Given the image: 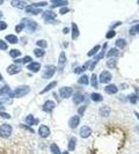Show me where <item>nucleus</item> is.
<instances>
[{
    "label": "nucleus",
    "instance_id": "nucleus-1",
    "mask_svg": "<svg viewBox=\"0 0 139 154\" xmlns=\"http://www.w3.org/2000/svg\"><path fill=\"white\" fill-rule=\"evenodd\" d=\"M30 93V87L28 85H21L16 87L14 91H12L11 97L12 99H21L23 96H27Z\"/></svg>",
    "mask_w": 139,
    "mask_h": 154
},
{
    "label": "nucleus",
    "instance_id": "nucleus-2",
    "mask_svg": "<svg viewBox=\"0 0 139 154\" xmlns=\"http://www.w3.org/2000/svg\"><path fill=\"white\" fill-rule=\"evenodd\" d=\"M13 133V128L12 125L7 123H4L0 125V137L2 139H8Z\"/></svg>",
    "mask_w": 139,
    "mask_h": 154
},
{
    "label": "nucleus",
    "instance_id": "nucleus-3",
    "mask_svg": "<svg viewBox=\"0 0 139 154\" xmlns=\"http://www.w3.org/2000/svg\"><path fill=\"white\" fill-rule=\"evenodd\" d=\"M56 72H57V67L54 65H45L42 72V79H45V80L51 79L56 74Z\"/></svg>",
    "mask_w": 139,
    "mask_h": 154
},
{
    "label": "nucleus",
    "instance_id": "nucleus-4",
    "mask_svg": "<svg viewBox=\"0 0 139 154\" xmlns=\"http://www.w3.org/2000/svg\"><path fill=\"white\" fill-rule=\"evenodd\" d=\"M21 22L24 24V27L27 28V30L29 31V32H35V31L37 30V28H39L37 22H36V21H32L31 19L23 17L22 20H21Z\"/></svg>",
    "mask_w": 139,
    "mask_h": 154
},
{
    "label": "nucleus",
    "instance_id": "nucleus-5",
    "mask_svg": "<svg viewBox=\"0 0 139 154\" xmlns=\"http://www.w3.org/2000/svg\"><path fill=\"white\" fill-rule=\"evenodd\" d=\"M58 94H59V96H60L62 99H65V100H66V99H70V97H72V96H73L74 91H73V88H72V87L64 86V87H60V88H59Z\"/></svg>",
    "mask_w": 139,
    "mask_h": 154
},
{
    "label": "nucleus",
    "instance_id": "nucleus-6",
    "mask_svg": "<svg viewBox=\"0 0 139 154\" xmlns=\"http://www.w3.org/2000/svg\"><path fill=\"white\" fill-rule=\"evenodd\" d=\"M66 62H67V58H66V54L64 51H62L59 54V58H58V67H57V71L59 73H63V71L66 66Z\"/></svg>",
    "mask_w": 139,
    "mask_h": 154
},
{
    "label": "nucleus",
    "instance_id": "nucleus-7",
    "mask_svg": "<svg viewBox=\"0 0 139 154\" xmlns=\"http://www.w3.org/2000/svg\"><path fill=\"white\" fill-rule=\"evenodd\" d=\"M56 16H57V14L54 13L52 9H46V11H44L42 13V17H43V20L46 23H51L56 19Z\"/></svg>",
    "mask_w": 139,
    "mask_h": 154
},
{
    "label": "nucleus",
    "instance_id": "nucleus-8",
    "mask_svg": "<svg viewBox=\"0 0 139 154\" xmlns=\"http://www.w3.org/2000/svg\"><path fill=\"white\" fill-rule=\"evenodd\" d=\"M72 99H73V103H74V104H77V106H80L81 103L86 102V100H87V96H86L84 93L77 92V93H74V94H73Z\"/></svg>",
    "mask_w": 139,
    "mask_h": 154
},
{
    "label": "nucleus",
    "instance_id": "nucleus-9",
    "mask_svg": "<svg viewBox=\"0 0 139 154\" xmlns=\"http://www.w3.org/2000/svg\"><path fill=\"white\" fill-rule=\"evenodd\" d=\"M111 79H113L111 73H110L109 71H107V69H104V71L101 72L100 77H99V81H100L101 84L107 85V84H109V82L111 81Z\"/></svg>",
    "mask_w": 139,
    "mask_h": 154
},
{
    "label": "nucleus",
    "instance_id": "nucleus-10",
    "mask_svg": "<svg viewBox=\"0 0 139 154\" xmlns=\"http://www.w3.org/2000/svg\"><path fill=\"white\" fill-rule=\"evenodd\" d=\"M37 133H39V136L41 138L45 139L51 134V130H50V128H49L48 125L42 124V125H39V130H37Z\"/></svg>",
    "mask_w": 139,
    "mask_h": 154
},
{
    "label": "nucleus",
    "instance_id": "nucleus-11",
    "mask_svg": "<svg viewBox=\"0 0 139 154\" xmlns=\"http://www.w3.org/2000/svg\"><path fill=\"white\" fill-rule=\"evenodd\" d=\"M54 108H56V102L52 100H46L42 106V110L46 114H50Z\"/></svg>",
    "mask_w": 139,
    "mask_h": 154
},
{
    "label": "nucleus",
    "instance_id": "nucleus-12",
    "mask_svg": "<svg viewBox=\"0 0 139 154\" xmlns=\"http://www.w3.org/2000/svg\"><path fill=\"white\" fill-rule=\"evenodd\" d=\"M92 128H89L88 125H84V126H81L79 134L82 139H87L92 136Z\"/></svg>",
    "mask_w": 139,
    "mask_h": 154
},
{
    "label": "nucleus",
    "instance_id": "nucleus-13",
    "mask_svg": "<svg viewBox=\"0 0 139 154\" xmlns=\"http://www.w3.org/2000/svg\"><path fill=\"white\" fill-rule=\"evenodd\" d=\"M103 91H104V93H107L108 95H115V94L118 93V87L114 85V84H108V85L104 86Z\"/></svg>",
    "mask_w": 139,
    "mask_h": 154
},
{
    "label": "nucleus",
    "instance_id": "nucleus-14",
    "mask_svg": "<svg viewBox=\"0 0 139 154\" xmlns=\"http://www.w3.org/2000/svg\"><path fill=\"white\" fill-rule=\"evenodd\" d=\"M80 116H78V115H74V116H72L71 118H70V121H69V126L72 129V130H74V129H77L78 126H79V124H80Z\"/></svg>",
    "mask_w": 139,
    "mask_h": 154
},
{
    "label": "nucleus",
    "instance_id": "nucleus-15",
    "mask_svg": "<svg viewBox=\"0 0 139 154\" xmlns=\"http://www.w3.org/2000/svg\"><path fill=\"white\" fill-rule=\"evenodd\" d=\"M67 5H69V1H66V0H51V8L50 9H54L57 7H67Z\"/></svg>",
    "mask_w": 139,
    "mask_h": 154
},
{
    "label": "nucleus",
    "instance_id": "nucleus-16",
    "mask_svg": "<svg viewBox=\"0 0 139 154\" xmlns=\"http://www.w3.org/2000/svg\"><path fill=\"white\" fill-rule=\"evenodd\" d=\"M21 66L20 65H16V64H12L7 67V73L9 75H15V74H19L21 72Z\"/></svg>",
    "mask_w": 139,
    "mask_h": 154
},
{
    "label": "nucleus",
    "instance_id": "nucleus-17",
    "mask_svg": "<svg viewBox=\"0 0 139 154\" xmlns=\"http://www.w3.org/2000/svg\"><path fill=\"white\" fill-rule=\"evenodd\" d=\"M71 35H72V39L73 41H77L80 36V31H79V27L76 22H72L71 24Z\"/></svg>",
    "mask_w": 139,
    "mask_h": 154
},
{
    "label": "nucleus",
    "instance_id": "nucleus-18",
    "mask_svg": "<svg viewBox=\"0 0 139 154\" xmlns=\"http://www.w3.org/2000/svg\"><path fill=\"white\" fill-rule=\"evenodd\" d=\"M24 123L32 128L34 125H37V124H39V119L35 118V117L31 115V114H29V115L26 116V118H24Z\"/></svg>",
    "mask_w": 139,
    "mask_h": 154
},
{
    "label": "nucleus",
    "instance_id": "nucleus-19",
    "mask_svg": "<svg viewBox=\"0 0 139 154\" xmlns=\"http://www.w3.org/2000/svg\"><path fill=\"white\" fill-rule=\"evenodd\" d=\"M11 5L13 7L17 8V9H26V7L28 6V4L26 1H23V0H12Z\"/></svg>",
    "mask_w": 139,
    "mask_h": 154
},
{
    "label": "nucleus",
    "instance_id": "nucleus-20",
    "mask_svg": "<svg viewBox=\"0 0 139 154\" xmlns=\"http://www.w3.org/2000/svg\"><path fill=\"white\" fill-rule=\"evenodd\" d=\"M28 14H32V15H39V14H41V13H43L42 12V9L41 8H37L35 7V6H32V5H28L27 7H26V9H24Z\"/></svg>",
    "mask_w": 139,
    "mask_h": 154
},
{
    "label": "nucleus",
    "instance_id": "nucleus-21",
    "mask_svg": "<svg viewBox=\"0 0 139 154\" xmlns=\"http://www.w3.org/2000/svg\"><path fill=\"white\" fill-rule=\"evenodd\" d=\"M41 67H42V65H41V63H39V62H31L30 64L27 65V69H29L30 72H32V73L39 72Z\"/></svg>",
    "mask_w": 139,
    "mask_h": 154
},
{
    "label": "nucleus",
    "instance_id": "nucleus-22",
    "mask_svg": "<svg viewBox=\"0 0 139 154\" xmlns=\"http://www.w3.org/2000/svg\"><path fill=\"white\" fill-rule=\"evenodd\" d=\"M31 62H32V58L30 56H24L22 58L14 59V64H16V65H26V64H30Z\"/></svg>",
    "mask_w": 139,
    "mask_h": 154
},
{
    "label": "nucleus",
    "instance_id": "nucleus-23",
    "mask_svg": "<svg viewBox=\"0 0 139 154\" xmlns=\"http://www.w3.org/2000/svg\"><path fill=\"white\" fill-rule=\"evenodd\" d=\"M99 114H100L101 117L107 118V117H109L110 114H111V109H110V107H108V106H102V107L99 109Z\"/></svg>",
    "mask_w": 139,
    "mask_h": 154
},
{
    "label": "nucleus",
    "instance_id": "nucleus-24",
    "mask_svg": "<svg viewBox=\"0 0 139 154\" xmlns=\"http://www.w3.org/2000/svg\"><path fill=\"white\" fill-rule=\"evenodd\" d=\"M77 143H78V140L74 136L70 137L69 144H67V149H69V152H73V151L76 149V147H77Z\"/></svg>",
    "mask_w": 139,
    "mask_h": 154
},
{
    "label": "nucleus",
    "instance_id": "nucleus-25",
    "mask_svg": "<svg viewBox=\"0 0 139 154\" xmlns=\"http://www.w3.org/2000/svg\"><path fill=\"white\" fill-rule=\"evenodd\" d=\"M11 94H12V89L8 85H4L0 88V96L7 97V96H11Z\"/></svg>",
    "mask_w": 139,
    "mask_h": 154
},
{
    "label": "nucleus",
    "instance_id": "nucleus-26",
    "mask_svg": "<svg viewBox=\"0 0 139 154\" xmlns=\"http://www.w3.org/2000/svg\"><path fill=\"white\" fill-rule=\"evenodd\" d=\"M57 84H58L57 81H51L50 84H48V85H46L45 87H44V88H43V89H42V91L39 92V95H43V94H45V93L51 92V91L54 89V87L57 86Z\"/></svg>",
    "mask_w": 139,
    "mask_h": 154
},
{
    "label": "nucleus",
    "instance_id": "nucleus-27",
    "mask_svg": "<svg viewBox=\"0 0 139 154\" xmlns=\"http://www.w3.org/2000/svg\"><path fill=\"white\" fill-rule=\"evenodd\" d=\"M5 41L9 44H17L19 43V37L14 34H8L5 36Z\"/></svg>",
    "mask_w": 139,
    "mask_h": 154
},
{
    "label": "nucleus",
    "instance_id": "nucleus-28",
    "mask_svg": "<svg viewBox=\"0 0 139 154\" xmlns=\"http://www.w3.org/2000/svg\"><path fill=\"white\" fill-rule=\"evenodd\" d=\"M118 54H119V50L117 48H111V49H109V51L106 54V57L108 59H111V58H116Z\"/></svg>",
    "mask_w": 139,
    "mask_h": 154
},
{
    "label": "nucleus",
    "instance_id": "nucleus-29",
    "mask_svg": "<svg viewBox=\"0 0 139 154\" xmlns=\"http://www.w3.org/2000/svg\"><path fill=\"white\" fill-rule=\"evenodd\" d=\"M89 81H91V78L88 77L87 74H81V75L79 77L78 84H80V85H82V86H87V85H89Z\"/></svg>",
    "mask_w": 139,
    "mask_h": 154
},
{
    "label": "nucleus",
    "instance_id": "nucleus-30",
    "mask_svg": "<svg viewBox=\"0 0 139 154\" xmlns=\"http://www.w3.org/2000/svg\"><path fill=\"white\" fill-rule=\"evenodd\" d=\"M115 45L118 50H123V49H125V46L128 45V43L124 38H117L115 42Z\"/></svg>",
    "mask_w": 139,
    "mask_h": 154
},
{
    "label": "nucleus",
    "instance_id": "nucleus-31",
    "mask_svg": "<svg viewBox=\"0 0 139 154\" xmlns=\"http://www.w3.org/2000/svg\"><path fill=\"white\" fill-rule=\"evenodd\" d=\"M101 48H102V46H101L100 44H96V45L94 46V48H92V49L88 51L87 56H88V57H94V56H96V54H97L101 51Z\"/></svg>",
    "mask_w": 139,
    "mask_h": 154
},
{
    "label": "nucleus",
    "instance_id": "nucleus-32",
    "mask_svg": "<svg viewBox=\"0 0 139 154\" xmlns=\"http://www.w3.org/2000/svg\"><path fill=\"white\" fill-rule=\"evenodd\" d=\"M89 84L92 86L93 88H95V89H97V87H99V79H97V75L95 74V73H93L92 77H91V81H89Z\"/></svg>",
    "mask_w": 139,
    "mask_h": 154
},
{
    "label": "nucleus",
    "instance_id": "nucleus-33",
    "mask_svg": "<svg viewBox=\"0 0 139 154\" xmlns=\"http://www.w3.org/2000/svg\"><path fill=\"white\" fill-rule=\"evenodd\" d=\"M91 100L93 102H102L103 101V96L101 95L100 93H92L91 94Z\"/></svg>",
    "mask_w": 139,
    "mask_h": 154
},
{
    "label": "nucleus",
    "instance_id": "nucleus-34",
    "mask_svg": "<svg viewBox=\"0 0 139 154\" xmlns=\"http://www.w3.org/2000/svg\"><path fill=\"white\" fill-rule=\"evenodd\" d=\"M34 56H35L36 58H43V57L45 56V50L36 48V49H34Z\"/></svg>",
    "mask_w": 139,
    "mask_h": 154
},
{
    "label": "nucleus",
    "instance_id": "nucleus-35",
    "mask_svg": "<svg viewBox=\"0 0 139 154\" xmlns=\"http://www.w3.org/2000/svg\"><path fill=\"white\" fill-rule=\"evenodd\" d=\"M20 56H22V54H21V51L17 50V49H12V50L9 51V57L13 58V59H17Z\"/></svg>",
    "mask_w": 139,
    "mask_h": 154
},
{
    "label": "nucleus",
    "instance_id": "nucleus-36",
    "mask_svg": "<svg viewBox=\"0 0 139 154\" xmlns=\"http://www.w3.org/2000/svg\"><path fill=\"white\" fill-rule=\"evenodd\" d=\"M50 152L52 154H62L63 152L60 151V148H59V146L57 145V144H54V143H52L51 145H50Z\"/></svg>",
    "mask_w": 139,
    "mask_h": 154
},
{
    "label": "nucleus",
    "instance_id": "nucleus-37",
    "mask_svg": "<svg viewBox=\"0 0 139 154\" xmlns=\"http://www.w3.org/2000/svg\"><path fill=\"white\" fill-rule=\"evenodd\" d=\"M138 100H139L138 93H136V94H131V95H129V96H128V101H129L130 103H132V104H136V103L138 102Z\"/></svg>",
    "mask_w": 139,
    "mask_h": 154
},
{
    "label": "nucleus",
    "instance_id": "nucleus-38",
    "mask_svg": "<svg viewBox=\"0 0 139 154\" xmlns=\"http://www.w3.org/2000/svg\"><path fill=\"white\" fill-rule=\"evenodd\" d=\"M116 64H117V59L116 58H111V59H108L107 60V67L108 69H116Z\"/></svg>",
    "mask_w": 139,
    "mask_h": 154
},
{
    "label": "nucleus",
    "instance_id": "nucleus-39",
    "mask_svg": "<svg viewBox=\"0 0 139 154\" xmlns=\"http://www.w3.org/2000/svg\"><path fill=\"white\" fill-rule=\"evenodd\" d=\"M129 34H130L131 36H134V35L139 34V23L134 24V26H132L131 28H130V30H129Z\"/></svg>",
    "mask_w": 139,
    "mask_h": 154
},
{
    "label": "nucleus",
    "instance_id": "nucleus-40",
    "mask_svg": "<svg viewBox=\"0 0 139 154\" xmlns=\"http://www.w3.org/2000/svg\"><path fill=\"white\" fill-rule=\"evenodd\" d=\"M36 46H39V49H46L48 48V42H46L45 39H39L37 42H36Z\"/></svg>",
    "mask_w": 139,
    "mask_h": 154
},
{
    "label": "nucleus",
    "instance_id": "nucleus-41",
    "mask_svg": "<svg viewBox=\"0 0 139 154\" xmlns=\"http://www.w3.org/2000/svg\"><path fill=\"white\" fill-rule=\"evenodd\" d=\"M106 57V51H103V50H101L99 54H96V56H94V62H100L102 58H104Z\"/></svg>",
    "mask_w": 139,
    "mask_h": 154
},
{
    "label": "nucleus",
    "instance_id": "nucleus-42",
    "mask_svg": "<svg viewBox=\"0 0 139 154\" xmlns=\"http://www.w3.org/2000/svg\"><path fill=\"white\" fill-rule=\"evenodd\" d=\"M20 128L21 129H23V130H27L28 132H30V133H35V130L31 128V126H29V125H27V124H20Z\"/></svg>",
    "mask_w": 139,
    "mask_h": 154
},
{
    "label": "nucleus",
    "instance_id": "nucleus-43",
    "mask_svg": "<svg viewBox=\"0 0 139 154\" xmlns=\"http://www.w3.org/2000/svg\"><path fill=\"white\" fill-rule=\"evenodd\" d=\"M86 109H87V106L86 104H84V106H80L79 108H78V116H84L85 115V111H86Z\"/></svg>",
    "mask_w": 139,
    "mask_h": 154
},
{
    "label": "nucleus",
    "instance_id": "nucleus-44",
    "mask_svg": "<svg viewBox=\"0 0 139 154\" xmlns=\"http://www.w3.org/2000/svg\"><path fill=\"white\" fill-rule=\"evenodd\" d=\"M6 50H8L7 42H5L4 39H0V51H6Z\"/></svg>",
    "mask_w": 139,
    "mask_h": 154
},
{
    "label": "nucleus",
    "instance_id": "nucleus-45",
    "mask_svg": "<svg viewBox=\"0 0 139 154\" xmlns=\"http://www.w3.org/2000/svg\"><path fill=\"white\" fill-rule=\"evenodd\" d=\"M31 5L35 6V7H37V8H42V7L48 6V2H46V1H39V2H32Z\"/></svg>",
    "mask_w": 139,
    "mask_h": 154
},
{
    "label": "nucleus",
    "instance_id": "nucleus-46",
    "mask_svg": "<svg viewBox=\"0 0 139 154\" xmlns=\"http://www.w3.org/2000/svg\"><path fill=\"white\" fill-rule=\"evenodd\" d=\"M115 36H116V31L111 30V29H109V30L107 31V34H106V38H107V39L114 38Z\"/></svg>",
    "mask_w": 139,
    "mask_h": 154
},
{
    "label": "nucleus",
    "instance_id": "nucleus-47",
    "mask_svg": "<svg viewBox=\"0 0 139 154\" xmlns=\"http://www.w3.org/2000/svg\"><path fill=\"white\" fill-rule=\"evenodd\" d=\"M24 28H26V27H24V24H23L22 22H20L19 24H16L15 31H16V32H21V31H22Z\"/></svg>",
    "mask_w": 139,
    "mask_h": 154
},
{
    "label": "nucleus",
    "instance_id": "nucleus-48",
    "mask_svg": "<svg viewBox=\"0 0 139 154\" xmlns=\"http://www.w3.org/2000/svg\"><path fill=\"white\" fill-rule=\"evenodd\" d=\"M8 28V24L5 21H2V20H0V31L2 30H6Z\"/></svg>",
    "mask_w": 139,
    "mask_h": 154
},
{
    "label": "nucleus",
    "instance_id": "nucleus-49",
    "mask_svg": "<svg viewBox=\"0 0 139 154\" xmlns=\"http://www.w3.org/2000/svg\"><path fill=\"white\" fill-rule=\"evenodd\" d=\"M70 11H71V9H70L69 7H63L59 9V14H60V15H65V14L70 13Z\"/></svg>",
    "mask_w": 139,
    "mask_h": 154
},
{
    "label": "nucleus",
    "instance_id": "nucleus-50",
    "mask_svg": "<svg viewBox=\"0 0 139 154\" xmlns=\"http://www.w3.org/2000/svg\"><path fill=\"white\" fill-rule=\"evenodd\" d=\"M93 60H88V62H86L85 64H84V66H81L82 67V69L84 71H87V69H89V67H91V65H92Z\"/></svg>",
    "mask_w": 139,
    "mask_h": 154
},
{
    "label": "nucleus",
    "instance_id": "nucleus-51",
    "mask_svg": "<svg viewBox=\"0 0 139 154\" xmlns=\"http://www.w3.org/2000/svg\"><path fill=\"white\" fill-rule=\"evenodd\" d=\"M0 117H2V118H5V119H9V118H11V115L2 110V111H0Z\"/></svg>",
    "mask_w": 139,
    "mask_h": 154
},
{
    "label": "nucleus",
    "instance_id": "nucleus-52",
    "mask_svg": "<svg viewBox=\"0 0 139 154\" xmlns=\"http://www.w3.org/2000/svg\"><path fill=\"white\" fill-rule=\"evenodd\" d=\"M84 72H85V71L82 69V67H79V66H78V67L74 69V73H76V74H82Z\"/></svg>",
    "mask_w": 139,
    "mask_h": 154
},
{
    "label": "nucleus",
    "instance_id": "nucleus-53",
    "mask_svg": "<svg viewBox=\"0 0 139 154\" xmlns=\"http://www.w3.org/2000/svg\"><path fill=\"white\" fill-rule=\"evenodd\" d=\"M121 24H122V22H119V21H118V22L113 23V24L110 26V29H111V30H115L116 27H118V26H121Z\"/></svg>",
    "mask_w": 139,
    "mask_h": 154
},
{
    "label": "nucleus",
    "instance_id": "nucleus-54",
    "mask_svg": "<svg viewBox=\"0 0 139 154\" xmlns=\"http://www.w3.org/2000/svg\"><path fill=\"white\" fill-rule=\"evenodd\" d=\"M96 64H97V62H94V60H93L92 65H91V67H89V71H93V69H95V66H96Z\"/></svg>",
    "mask_w": 139,
    "mask_h": 154
},
{
    "label": "nucleus",
    "instance_id": "nucleus-55",
    "mask_svg": "<svg viewBox=\"0 0 139 154\" xmlns=\"http://www.w3.org/2000/svg\"><path fill=\"white\" fill-rule=\"evenodd\" d=\"M107 48H108V43H107V42H106V43H104V44H103V45H102V48H101V49H102V50H103V51H106V49H107Z\"/></svg>",
    "mask_w": 139,
    "mask_h": 154
},
{
    "label": "nucleus",
    "instance_id": "nucleus-56",
    "mask_svg": "<svg viewBox=\"0 0 139 154\" xmlns=\"http://www.w3.org/2000/svg\"><path fill=\"white\" fill-rule=\"evenodd\" d=\"M63 32H64V34H69V32H70V28H67V27H65V28L63 29Z\"/></svg>",
    "mask_w": 139,
    "mask_h": 154
},
{
    "label": "nucleus",
    "instance_id": "nucleus-57",
    "mask_svg": "<svg viewBox=\"0 0 139 154\" xmlns=\"http://www.w3.org/2000/svg\"><path fill=\"white\" fill-rule=\"evenodd\" d=\"M134 115H136V117L138 118V121H139V112H137V111H134Z\"/></svg>",
    "mask_w": 139,
    "mask_h": 154
},
{
    "label": "nucleus",
    "instance_id": "nucleus-58",
    "mask_svg": "<svg viewBox=\"0 0 139 154\" xmlns=\"http://www.w3.org/2000/svg\"><path fill=\"white\" fill-rule=\"evenodd\" d=\"M2 17H4V14H2V12L0 11V19H2Z\"/></svg>",
    "mask_w": 139,
    "mask_h": 154
},
{
    "label": "nucleus",
    "instance_id": "nucleus-59",
    "mask_svg": "<svg viewBox=\"0 0 139 154\" xmlns=\"http://www.w3.org/2000/svg\"><path fill=\"white\" fill-rule=\"evenodd\" d=\"M62 154H70V152H69V151H66V152H63Z\"/></svg>",
    "mask_w": 139,
    "mask_h": 154
},
{
    "label": "nucleus",
    "instance_id": "nucleus-60",
    "mask_svg": "<svg viewBox=\"0 0 139 154\" xmlns=\"http://www.w3.org/2000/svg\"><path fill=\"white\" fill-rule=\"evenodd\" d=\"M0 81H2V75H1V73H0Z\"/></svg>",
    "mask_w": 139,
    "mask_h": 154
},
{
    "label": "nucleus",
    "instance_id": "nucleus-61",
    "mask_svg": "<svg viewBox=\"0 0 139 154\" xmlns=\"http://www.w3.org/2000/svg\"><path fill=\"white\" fill-rule=\"evenodd\" d=\"M2 4H4V1H2V0H0V5H2Z\"/></svg>",
    "mask_w": 139,
    "mask_h": 154
}]
</instances>
